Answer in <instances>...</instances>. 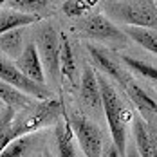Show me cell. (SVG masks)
<instances>
[{
	"label": "cell",
	"mask_w": 157,
	"mask_h": 157,
	"mask_svg": "<svg viewBox=\"0 0 157 157\" xmlns=\"http://www.w3.org/2000/svg\"><path fill=\"white\" fill-rule=\"evenodd\" d=\"M98 79H99V89H101V105H103V114L107 119V125L110 130V137H112V144L117 148V152L121 157L126 154V144H128V137H126V128L128 123H132V112H128L125 101L121 99V96L117 94V90L114 89V85L103 74L98 72Z\"/></svg>",
	"instance_id": "cell-1"
},
{
	"label": "cell",
	"mask_w": 157,
	"mask_h": 157,
	"mask_svg": "<svg viewBox=\"0 0 157 157\" xmlns=\"http://www.w3.org/2000/svg\"><path fill=\"white\" fill-rule=\"evenodd\" d=\"M101 6L114 24L157 31L155 0H109Z\"/></svg>",
	"instance_id": "cell-2"
},
{
	"label": "cell",
	"mask_w": 157,
	"mask_h": 157,
	"mask_svg": "<svg viewBox=\"0 0 157 157\" xmlns=\"http://www.w3.org/2000/svg\"><path fill=\"white\" fill-rule=\"evenodd\" d=\"M72 31L81 38L94 40V42L107 45L109 51L125 49L130 40L126 36V33L103 13H92L85 18H79L72 25Z\"/></svg>",
	"instance_id": "cell-3"
},
{
	"label": "cell",
	"mask_w": 157,
	"mask_h": 157,
	"mask_svg": "<svg viewBox=\"0 0 157 157\" xmlns=\"http://www.w3.org/2000/svg\"><path fill=\"white\" fill-rule=\"evenodd\" d=\"M65 105L60 98L52 96L45 101H34V105L24 112H18L15 116V134L16 137L38 134L40 128L49 125H56L65 114Z\"/></svg>",
	"instance_id": "cell-4"
},
{
	"label": "cell",
	"mask_w": 157,
	"mask_h": 157,
	"mask_svg": "<svg viewBox=\"0 0 157 157\" xmlns=\"http://www.w3.org/2000/svg\"><path fill=\"white\" fill-rule=\"evenodd\" d=\"M34 44L38 49L40 60L44 65L45 79L58 83L60 79V33L51 22H44L38 25Z\"/></svg>",
	"instance_id": "cell-5"
},
{
	"label": "cell",
	"mask_w": 157,
	"mask_h": 157,
	"mask_svg": "<svg viewBox=\"0 0 157 157\" xmlns=\"http://www.w3.org/2000/svg\"><path fill=\"white\" fill-rule=\"evenodd\" d=\"M67 119H69V125L72 128V134L76 137V143L79 144L83 155L101 157L103 148H105V141H103V134H101L99 126L79 110L67 112Z\"/></svg>",
	"instance_id": "cell-6"
},
{
	"label": "cell",
	"mask_w": 157,
	"mask_h": 157,
	"mask_svg": "<svg viewBox=\"0 0 157 157\" xmlns=\"http://www.w3.org/2000/svg\"><path fill=\"white\" fill-rule=\"evenodd\" d=\"M0 81H4V83L15 87L18 90H22L24 94L31 96V98L38 99V101H45V99H51L54 96L47 85H38V83L31 81L29 78H25L16 69L15 62L7 60L4 56H0Z\"/></svg>",
	"instance_id": "cell-7"
},
{
	"label": "cell",
	"mask_w": 157,
	"mask_h": 157,
	"mask_svg": "<svg viewBox=\"0 0 157 157\" xmlns=\"http://www.w3.org/2000/svg\"><path fill=\"white\" fill-rule=\"evenodd\" d=\"M79 99L85 105V109H89L94 114L103 112V105H101V89H99V79H98V72L92 69V65L85 63L83 71H81V78H79Z\"/></svg>",
	"instance_id": "cell-8"
},
{
	"label": "cell",
	"mask_w": 157,
	"mask_h": 157,
	"mask_svg": "<svg viewBox=\"0 0 157 157\" xmlns=\"http://www.w3.org/2000/svg\"><path fill=\"white\" fill-rule=\"evenodd\" d=\"M85 49H87L89 58L94 62L96 67H98L101 72H105L109 78H112L114 81H117V83L123 87V83L126 81V78H128L130 74L121 67V63L112 56V51H109L107 47L94 45V44H87Z\"/></svg>",
	"instance_id": "cell-9"
},
{
	"label": "cell",
	"mask_w": 157,
	"mask_h": 157,
	"mask_svg": "<svg viewBox=\"0 0 157 157\" xmlns=\"http://www.w3.org/2000/svg\"><path fill=\"white\" fill-rule=\"evenodd\" d=\"M123 90L128 96V99L134 103V107L139 110V116H141L144 121L157 119V101L132 76H128L126 81L123 83Z\"/></svg>",
	"instance_id": "cell-10"
},
{
	"label": "cell",
	"mask_w": 157,
	"mask_h": 157,
	"mask_svg": "<svg viewBox=\"0 0 157 157\" xmlns=\"http://www.w3.org/2000/svg\"><path fill=\"white\" fill-rule=\"evenodd\" d=\"M15 65L25 78H29L31 81L38 83V85H47L44 65H42V60H40V54H38L34 40L27 42V45L22 51V54L15 60Z\"/></svg>",
	"instance_id": "cell-11"
},
{
	"label": "cell",
	"mask_w": 157,
	"mask_h": 157,
	"mask_svg": "<svg viewBox=\"0 0 157 157\" xmlns=\"http://www.w3.org/2000/svg\"><path fill=\"white\" fill-rule=\"evenodd\" d=\"M78 60L74 47L65 33H60V78L67 81L69 87L78 85Z\"/></svg>",
	"instance_id": "cell-12"
},
{
	"label": "cell",
	"mask_w": 157,
	"mask_h": 157,
	"mask_svg": "<svg viewBox=\"0 0 157 157\" xmlns=\"http://www.w3.org/2000/svg\"><path fill=\"white\" fill-rule=\"evenodd\" d=\"M54 148H56V157H79L76 137H74L72 128L69 125L67 112L54 125Z\"/></svg>",
	"instance_id": "cell-13"
},
{
	"label": "cell",
	"mask_w": 157,
	"mask_h": 157,
	"mask_svg": "<svg viewBox=\"0 0 157 157\" xmlns=\"http://www.w3.org/2000/svg\"><path fill=\"white\" fill-rule=\"evenodd\" d=\"M42 144L40 134H27V136H20L9 143L0 157H34L38 148Z\"/></svg>",
	"instance_id": "cell-14"
},
{
	"label": "cell",
	"mask_w": 157,
	"mask_h": 157,
	"mask_svg": "<svg viewBox=\"0 0 157 157\" xmlns=\"http://www.w3.org/2000/svg\"><path fill=\"white\" fill-rule=\"evenodd\" d=\"M34 101H38V99H34L31 96L24 94L22 90H18L15 87L0 81V103L6 109H11L18 114V112H24V110H27L29 107H33Z\"/></svg>",
	"instance_id": "cell-15"
},
{
	"label": "cell",
	"mask_w": 157,
	"mask_h": 157,
	"mask_svg": "<svg viewBox=\"0 0 157 157\" xmlns=\"http://www.w3.org/2000/svg\"><path fill=\"white\" fill-rule=\"evenodd\" d=\"M132 137H134V146H136L139 157H154L150 128H148V123L139 114L132 116Z\"/></svg>",
	"instance_id": "cell-16"
},
{
	"label": "cell",
	"mask_w": 157,
	"mask_h": 157,
	"mask_svg": "<svg viewBox=\"0 0 157 157\" xmlns=\"http://www.w3.org/2000/svg\"><path fill=\"white\" fill-rule=\"evenodd\" d=\"M25 27L13 29L4 34H0V56L7 58V60H16L22 51L25 49Z\"/></svg>",
	"instance_id": "cell-17"
},
{
	"label": "cell",
	"mask_w": 157,
	"mask_h": 157,
	"mask_svg": "<svg viewBox=\"0 0 157 157\" xmlns=\"http://www.w3.org/2000/svg\"><path fill=\"white\" fill-rule=\"evenodd\" d=\"M40 18L38 16H31V15H24V13H18L13 9H0V34L7 31H13V29H20V27H27L33 24H38Z\"/></svg>",
	"instance_id": "cell-18"
},
{
	"label": "cell",
	"mask_w": 157,
	"mask_h": 157,
	"mask_svg": "<svg viewBox=\"0 0 157 157\" xmlns=\"http://www.w3.org/2000/svg\"><path fill=\"white\" fill-rule=\"evenodd\" d=\"M119 60L121 63H125V69H128L130 72L141 76L143 79H148L152 83H157V67L152 63L139 60V58H134V56H128V54H119Z\"/></svg>",
	"instance_id": "cell-19"
},
{
	"label": "cell",
	"mask_w": 157,
	"mask_h": 157,
	"mask_svg": "<svg viewBox=\"0 0 157 157\" xmlns=\"http://www.w3.org/2000/svg\"><path fill=\"white\" fill-rule=\"evenodd\" d=\"M4 7L40 18V15L51 7V2H47V0H7V2H4Z\"/></svg>",
	"instance_id": "cell-20"
},
{
	"label": "cell",
	"mask_w": 157,
	"mask_h": 157,
	"mask_svg": "<svg viewBox=\"0 0 157 157\" xmlns=\"http://www.w3.org/2000/svg\"><path fill=\"white\" fill-rule=\"evenodd\" d=\"M123 31L130 40H134L137 45L146 49L148 52L157 56V31H150V29H139V27H125Z\"/></svg>",
	"instance_id": "cell-21"
},
{
	"label": "cell",
	"mask_w": 157,
	"mask_h": 157,
	"mask_svg": "<svg viewBox=\"0 0 157 157\" xmlns=\"http://www.w3.org/2000/svg\"><path fill=\"white\" fill-rule=\"evenodd\" d=\"M96 7H98V2L94 0H69L62 4V13L69 18L79 20V18L92 15Z\"/></svg>",
	"instance_id": "cell-22"
},
{
	"label": "cell",
	"mask_w": 157,
	"mask_h": 157,
	"mask_svg": "<svg viewBox=\"0 0 157 157\" xmlns=\"http://www.w3.org/2000/svg\"><path fill=\"white\" fill-rule=\"evenodd\" d=\"M15 116H16V112L11 109H4L0 112V154L4 152V148L13 139H16Z\"/></svg>",
	"instance_id": "cell-23"
},
{
	"label": "cell",
	"mask_w": 157,
	"mask_h": 157,
	"mask_svg": "<svg viewBox=\"0 0 157 157\" xmlns=\"http://www.w3.org/2000/svg\"><path fill=\"white\" fill-rule=\"evenodd\" d=\"M148 128H150V136H152V150H154V157H157V123L155 119L146 121Z\"/></svg>",
	"instance_id": "cell-24"
},
{
	"label": "cell",
	"mask_w": 157,
	"mask_h": 157,
	"mask_svg": "<svg viewBox=\"0 0 157 157\" xmlns=\"http://www.w3.org/2000/svg\"><path fill=\"white\" fill-rule=\"evenodd\" d=\"M101 157H121V154L117 152V148L112 144V143H109V144H105V148H103V154H101Z\"/></svg>",
	"instance_id": "cell-25"
},
{
	"label": "cell",
	"mask_w": 157,
	"mask_h": 157,
	"mask_svg": "<svg viewBox=\"0 0 157 157\" xmlns=\"http://www.w3.org/2000/svg\"><path fill=\"white\" fill-rule=\"evenodd\" d=\"M125 157H139L137 150H136V146H134V143L126 144V154H125Z\"/></svg>",
	"instance_id": "cell-26"
},
{
	"label": "cell",
	"mask_w": 157,
	"mask_h": 157,
	"mask_svg": "<svg viewBox=\"0 0 157 157\" xmlns=\"http://www.w3.org/2000/svg\"><path fill=\"white\" fill-rule=\"evenodd\" d=\"M2 7H4V0H0V9H2Z\"/></svg>",
	"instance_id": "cell-27"
},
{
	"label": "cell",
	"mask_w": 157,
	"mask_h": 157,
	"mask_svg": "<svg viewBox=\"0 0 157 157\" xmlns=\"http://www.w3.org/2000/svg\"><path fill=\"white\" fill-rule=\"evenodd\" d=\"M42 157H49V155H47V154H45V152H44V154H42Z\"/></svg>",
	"instance_id": "cell-28"
}]
</instances>
